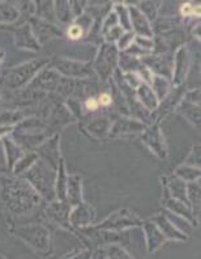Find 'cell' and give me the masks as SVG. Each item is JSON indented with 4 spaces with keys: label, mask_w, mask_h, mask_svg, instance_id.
Here are the masks:
<instances>
[{
    "label": "cell",
    "mask_w": 201,
    "mask_h": 259,
    "mask_svg": "<svg viewBox=\"0 0 201 259\" xmlns=\"http://www.w3.org/2000/svg\"><path fill=\"white\" fill-rule=\"evenodd\" d=\"M98 104L99 105H104V106H109V105L111 104V97L109 95H106V93H104V95H100L99 97H98Z\"/></svg>",
    "instance_id": "obj_4"
},
{
    "label": "cell",
    "mask_w": 201,
    "mask_h": 259,
    "mask_svg": "<svg viewBox=\"0 0 201 259\" xmlns=\"http://www.w3.org/2000/svg\"><path fill=\"white\" fill-rule=\"evenodd\" d=\"M110 258L111 259H131L129 255L127 253H124L123 250L119 249H113L110 253Z\"/></svg>",
    "instance_id": "obj_1"
},
{
    "label": "cell",
    "mask_w": 201,
    "mask_h": 259,
    "mask_svg": "<svg viewBox=\"0 0 201 259\" xmlns=\"http://www.w3.org/2000/svg\"><path fill=\"white\" fill-rule=\"evenodd\" d=\"M98 106H99V104H98L97 98H94V97L88 98V101H86V108H88L89 110H95Z\"/></svg>",
    "instance_id": "obj_5"
},
{
    "label": "cell",
    "mask_w": 201,
    "mask_h": 259,
    "mask_svg": "<svg viewBox=\"0 0 201 259\" xmlns=\"http://www.w3.org/2000/svg\"><path fill=\"white\" fill-rule=\"evenodd\" d=\"M182 13L183 15H198V10L193 8L191 3H185L182 6Z\"/></svg>",
    "instance_id": "obj_2"
},
{
    "label": "cell",
    "mask_w": 201,
    "mask_h": 259,
    "mask_svg": "<svg viewBox=\"0 0 201 259\" xmlns=\"http://www.w3.org/2000/svg\"><path fill=\"white\" fill-rule=\"evenodd\" d=\"M81 34H82V30L79 28V26H71V28H69L68 35L72 38V39H77V38L81 37Z\"/></svg>",
    "instance_id": "obj_3"
}]
</instances>
